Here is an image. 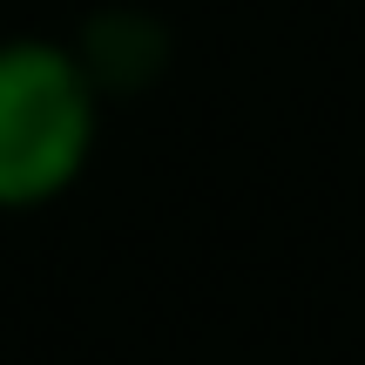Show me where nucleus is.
I'll list each match as a JSON object with an SVG mask.
<instances>
[{"instance_id":"f03ea898","label":"nucleus","mask_w":365,"mask_h":365,"mask_svg":"<svg viewBox=\"0 0 365 365\" xmlns=\"http://www.w3.org/2000/svg\"><path fill=\"white\" fill-rule=\"evenodd\" d=\"M75 54H81V68H88V81L102 95H135V88H149V81L163 75V61H170V34H163L156 14L108 7V14H95V21L81 27Z\"/></svg>"},{"instance_id":"f257e3e1","label":"nucleus","mask_w":365,"mask_h":365,"mask_svg":"<svg viewBox=\"0 0 365 365\" xmlns=\"http://www.w3.org/2000/svg\"><path fill=\"white\" fill-rule=\"evenodd\" d=\"M102 135V88L75 48L0 41V210H41L75 190Z\"/></svg>"}]
</instances>
